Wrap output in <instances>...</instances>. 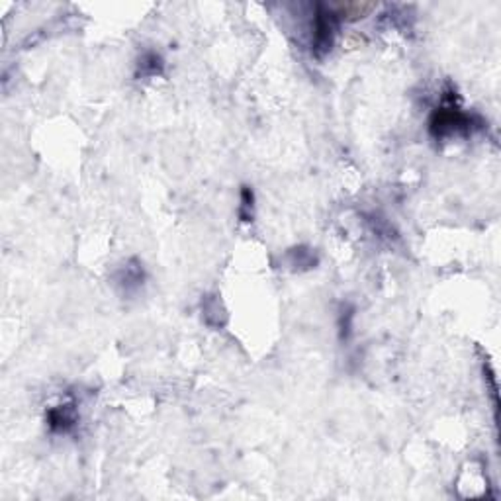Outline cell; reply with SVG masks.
<instances>
[{
  "mask_svg": "<svg viewBox=\"0 0 501 501\" xmlns=\"http://www.w3.org/2000/svg\"><path fill=\"white\" fill-rule=\"evenodd\" d=\"M45 421H47V427H49L52 433H69V431H73L75 425L78 423L77 406H75L73 401H71V403H59V406H55V408L47 411Z\"/></svg>",
  "mask_w": 501,
  "mask_h": 501,
  "instance_id": "obj_3",
  "label": "cell"
},
{
  "mask_svg": "<svg viewBox=\"0 0 501 501\" xmlns=\"http://www.w3.org/2000/svg\"><path fill=\"white\" fill-rule=\"evenodd\" d=\"M353 317H355V310L353 307H343L339 315V333L341 339H348L350 329H353Z\"/></svg>",
  "mask_w": 501,
  "mask_h": 501,
  "instance_id": "obj_9",
  "label": "cell"
},
{
  "mask_svg": "<svg viewBox=\"0 0 501 501\" xmlns=\"http://www.w3.org/2000/svg\"><path fill=\"white\" fill-rule=\"evenodd\" d=\"M163 69H165V61L157 52H145L139 59H137L136 65V75L137 77H157L161 75Z\"/></svg>",
  "mask_w": 501,
  "mask_h": 501,
  "instance_id": "obj_6",
  "label": "cell"
},
{
  "mask_svg": "<svg viewBox=\"0 0 501 501\" xmlns=\"http://www.w3.org/2000/svg\"><path fill=\"white\" fill-rule=\"evenodd\" d=\"M337 16L339 14L335 10L317 4L314 22H312V52L317 57H323L325 53L331 52L335 34H337V24H339Z\"/></svg>",
  "mask_w": 501,
  "mask_h": 501,
  "instance_id": "obj_2",
  "label": "cell"
},
{
  "mask_svg": "<svg viewBox=\"0 0 501 501\" xmlns=\"http://www.w3.org/2000/svg\"><path fill=\"white\" fill-rule=\"evenodd\" d=\"M290 266H294L297 271H307V269H314L317 264V255H315L312 249L307 247H294L286 253Z\"/></svg>",
  "mask_w": 501,
  "mask_h": 501,
  "instance_id": "obj_7",
  "label": "cell"
},
{
  "mask_svg": "<svg viewBox=\"0 0 501 501\" xmlns=\"http://www.w3.org/2000/svg\"><path fill=\"white\" fill-rule=\"evenodd\" d=\"M143 264L139 263L137 259L128 261L118 272V284L126 290V292H134V290L139 288V286L143 284Z\"/></svg>",
  "mask_w": 501,
  "mask_h": 501,
  "instance_id": "obj_4",
  "label": "cell"
},
{
  "mask_svg": "<svg viewBox=\"0 0 501 501\" xmlns=\"http://www.w3.org/2000/svg\"><path fill=\"white\" fill-rule=\"evenodd\" d=\"M253 208H255V194L249 187L241 188V204H239V218L241 221H253Z\"/></svg>",
  "mask_w": 501,
  "mask_h": 501,
  "instance_id": "obj_8",
  "label": "cell"
},
{
  "mask_svg": "<svg viewBox=\"0 0 501 501\" xmlns=\"http://www.w3.org/2000/svg\"><path fill=\"white\" fill-rule=\"evenodd\" d=\"M429 131L435 139H449L454 136H468L472 131V116L462 112L450 98L439 106L429 119Z\"/></svg>",
  "mask_w": 501,
  "mask_h": 501,
  "instance_id": "obj_1",
  "label": "cell"
},
{
  "mask_svg": "<svg viewBox=\"0 0 501 501\" xmlns=\"http://www.w3.org/2000/svg\"><path fill=\"white\" fill-rule=\"evenodd\" d=\"M202 317H204V322L210 327H216V329H220V327L225 325L228 315H225V310L221 306L218 296H206L202 300Z\"/></svg>",
  "mask_w": 501,
  "mask_h": 501,
  "instance_id": "obj_5",
  "label": "cell"
}]
</instances>
